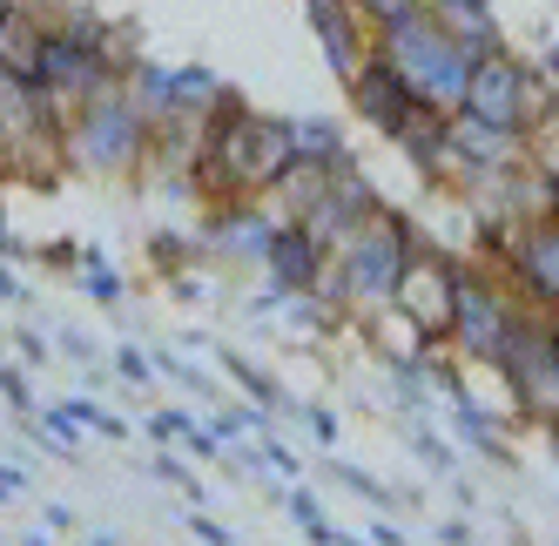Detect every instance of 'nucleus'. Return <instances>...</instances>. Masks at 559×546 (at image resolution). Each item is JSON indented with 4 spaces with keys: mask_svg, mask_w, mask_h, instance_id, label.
I'll use <instances>...</instances> for the list:
<instances>
[{
    "mask_svg": "<svg viewBox=\"0 0 559 546\" xmlns=\"http://www.w3.org/2000/svg\"><path fill=\"white\" fill-rule=\"evenodd\" d=\"M297 163L304 155H297L290 115H257V108H243V95H229L203 129L195 182H203V203H216V197H270Z\"/></svg>",
    "mask_w": 559,
    "mask_h": 546,
    "instance_id": "nucleus-1",
    "label": "nucleus"
},
{
    "mask_svg": "<svg viewBox=\"0 0 559 546\" xmlns=\"http://www.w3.org/2000/svg\"><path fill=\"white\" fill-rule=\"evenodd\" d=\"M418 250H425V229L405 210L384 203V216L350 229V237L331 250V270H324L317 290H324V304L337 318H391V297L405 284V270L418 263Z\"/></svg>",
    "mask_w": 559,
    "mask_h": 546,
    "instance_id": "nucleus-2",
    "label": "nucleus"
},
{
    "mask_svg": "<svg viewBox=\"0 0 559 546\" xmlns=\"http://www.w3.org/2000/svg\"><path fill=\"white\" fill-rule=\"evenodd\" d=\"M148 155H155V122L122 82H108L102 95L61 115V163H74L82 176H135Z\"/></svg>",
    "mask_w": 559,
    "mask_h": 546,
    "instance_id": "nucleus-3",
    "label": "nucleus"
},
{
    "mask_svg": "<svg viewBox=\"0 0 559 546\" xmlns=\"http://www.w3.org/2000/svg\"><path fill=\"white\" fill-rule=\"evenodd\" d=\"M371 55H384L405 82L431 102V108H465V82H472V48H459L445 27L431 21V8H412V14H397L384 27H371Z\"/></svg>",
    "mask_w": 559,
    "mask_h": 546,
    "instance_id": "nucleus-4",
    "label": "nucleus"
},
{
    "mask_svg": "<svg viewBox=\"0 0 559 546\" xmlns=\"http://www.w3.org/2000/svg\"><path fill=\"white\" fill-rule=\"evenodd\" d=\"M492 371L506 378L512 412L526 425H546L559 412V310L519 304L499 351H492Z\"/></svg>",
    "mask_w": 559,
    "mask_h": 546,
    "instance_id": "nucleus-5",
    "label": "nucleus"
},
{
    "mask_svg": "<svg viewBox=\"0 0 559 546\" xmlns=\"http://www.w3.org/2000/svg\"><path fill=\"white\" fill-rule=\"evenodd\" d=\"M465 115L478 122H499V129H546L559 115V88L539 74V61H519L512 48L499 55H478L472 61V82H465Z\"/></svg>",
    "mask_w": 559,
    "mask_h": 546,
    "instance_id": "nucleus-6",
    "label": "nucleus"
},
{
    "mask_svg": "<svg viewBox=\"0 0 559 546\" xmlns=\"http://www.w3.org/2000/svg\"><path fill=\"white\" fill-rule=\"evenodd\" d=\"M512 310H519V290L499 277V270L486 263H452V351L472 365H492V351L512 324Z\"/></svg>",
    "mask_w": 559,
    "mask_h": 546,
    "instance_id": "nucleus-7",
    "label": "nucleus"
},
{
    "mask_svg": "<svg viewBox=\"0 0 559 546\" xmlns=\"http://www.w3.org/2000/svg\"><path fill=\"white\" fill-rule=\"evenodd\" d=\"M486 257L499 263V277L519 290V304H539L559 310V216H533V223H512L486 244Z\"/></svg>",
    "mask_w": 559,
    "mask_h": 546,
    "instance_id": "nucleus-8",
    "label": "nucleus"
},
{
    "mask_svg": "<svg viewBox=\"0 0 559 546\" xmlns=\"http://www.w3.org/2000/svg\"><path fill=\"white\" fill-rule=\"evenodd\" d=\"M452 263H459L452 250H438V244L425 237L418 263L405 270V284H397V297H391V318L412 331V351L452 337Z\"/></svg>",
    "mask_w": 559,
    "mask_h": 546,
    "instance_id": "nucleus-9",
    "label": "nucleus"
},
{
    "mask_svg": "<svg viewBox=\"0 0 559 546\" xmlns=\"http://www.w3.org/2000/svg\"><path fill=\"white\" fill-rule=\"evenodd\" d=\"M371 216H384V189L357 169V155L344 149V155H331V163H324V197H317L297 223H310V237L324 244V250H337L350 229H365Z\"/></svg>",
    "mask_w": 559,
    "mask_h": 546,
    "instance_id": "nucleus-10",
    "label": "nucleus"
},
{
    "mask_svg": "<svg viewBox=\"0 0 559 546\" xmlns=\"http://www.w3.org/2000/svg\"><path fill=\"white\" fill-rule=\"evenodd\" d=\"M276 223H284V216H276L263 197H216V203H203L195 244H203V257H223V263H250V270H263Z\"/></svg>",
    "mask_w": 559,
    "mask_h": 546,
    "instance_id": "nucleus-11",
    "label": "nucleus"
},
{
    "mask_svg": "<svg viewBox=\"0 0 559 546\" xmlns=\"http://www.w3.org/2000/svg\"><path fill=\"white\" fill-rule=\"evenodd\" d=\"M344 95H350V108L365 115V122H371L384 142H391L397 129H405L418 108H431V102H425V95H418V88L405 82V74H397V68L384 61V55H365V68L344 74Z\"/></svg>",
    "mask_w": 559,
    "mask_h": 546,
    "instance_id": "nucleus-12",
    "label": "nucleus"
},
{
    "mask_svg": "<svg viewBox=\"0 0 559 546\" xmlns=\"http://www.w3.org/2000/svg\"><path fill=\"white\" fill-rule=\"evenodd\" d=\"M452 155H459V176H506V169H526L533 163V135L526 129H499V122H478V115L452 108Z\"/></svg>",
    "mask_w": 559,
    "mask_h": 546,
    "instance_id": "nucleus-13",
    "label": "nucleus"
},
{
    "mask_svg": "<svg viewBox=\"0 0 559 546\" xmlns=\"http://www.w3.org/2000/svg\"><path fill=\"white\" fill-rule=\"evenodd\" d=\"M324 270H331V250L310 237V223H297V216H284L276 223V237H270V257H263V284H276V290H317L324 284Z\"/></svg>",
    "mask_w": 559,
    "mask_h": 546,
    "instance_id": "nucleus-14",
    "label": "nucleus"
},
{
    "mask_svg": "<svg viewBox=\"0 0 559 546\" xmlns=\"http://www.w3.org/2000/svg\"><path fill=\"white\" fill-rule=\"evenodd\" d=\"M391 149L405 155L425 182H452V169H459V155H452V115L445 108H418L412 122L391 135Z\"/></svg>",
    "mask_w": 559,
    "mask_h": 546,
    "instance_id": "nucleus-15",
    "label": "nucleus"
},
{
    "mask_svg": "<svg viewBox=\"0 0 559 546\" xmlns=\"http://www.w3.org/2000/svg\"><path fill=\"white\" fill-rule=\"evenodd\" d=\"M425 8H431V21L445 27L459 48H472V55H499L506 48V27H499L492 0H425Z\"/></svg>",
    "mask_w": 559,
    "mask_h": 546,
    "instance_id": "nucleus-16",
    "label": "nucleus"
},
{
    "mask_svg": "<svg viewBox=\"0 0 559 546\" xmlns=\"http://www.w3.org/2000/svg\"><path fill=\"white\" fill-rule=\"evenodd\" d=\"M41 34H48V14L27 8V0H14L8 21H0V68L14 74H34V55H41Z\"/></svg>",
    "mask_w": 559,
    "mask_h": 546,
    "instance_id": "nucleus-17",
    "label": "nucleus"
},
{
    "mask_svg": "<svg viewBox=\"0 0 559 546\" xmlns=\"http://www.w3.org/2000/svg\"><path fill=\"white\" fill-rule=\"evenodd\" d=\"M216 358H223V371H229L236 384H243V392H250L257 405H270L276 418H304V399H290V392H284V384H276V378H270L263 365H250V358H243V351H229V344H216Z\"/></svg>",
    "mask_w": 559,
    "mask_h": 546,
    "instance_id": "nucleus-18",
    "label": "nucleus"
},
{
    "mask_svg": "<svg viewBox=\"0 0 559 546\" xmlns=\"http://www.w3.org/2000/svg\"><path fill=\"white\" fill-rule=\"evenodd\" d=\"M276 506H284V520H290V526H304L310 539H324V546H344V539H350L344 526H331L324 499H317L310 486H276Z\"/></svg>",
    "mask_w": 559,
    "mask_h": 546,
    "instance_id": "nucleus-19",
    "label": "nucleus"
},
{
    "mask_svg": "<svg viewBox=\"0 0 559 546\" xmlns=\"http://www.w3.org/2000/svg\"><path fill=\"white\" fill-rule=\"evenodd\" d=\"M82 297L102 304V310H122V304H129V277L108 263L102 244H82Z\"/></svg>",
    "mask_w": 559,
    "mask_h": 546,
    "instance_id": "nucleus-20",
    "label": "nucleus"
},
{
    "mask_svg": "<svg viewBox=\"0 0 559 546\" xmlns=\"http://www.w3.org/2000/svg\"><path fill=\"white\" fill-rule=\"evenodd\" d=\"M290 129H297L304 163H331V155H344V122L337 115H290Z\"/></svg>",
    "mask_w": 559,
    "mask_h": 546,
    "instance_id": "nucleus-21",
    "label": "nucleus"
},
{
    "mask_svg": "<svg viewBox=\"0 0 559 546\" xmlns=\"http://www.w3.org/2000/svg\"><path fill=\"white\" fill-rule=\"evenodd\" d=\"M405 446H412V459L425 465V473H438V479L459 473V452H452V439L431 432V418H405Z\"/></svg>",
    "mask_w": 559,
    "mask_h": 546,
    "instance_id": "nucleus-22",
    "label": "nucleus"
},
{
    "mask_svg": "<svg viewBox=\"0 0 559 546\" xmlns=\"http://www.w3.org/2000/svg\"><path fill=\"white\" fill-rule=\"evenodd\" d=\"M331 473H337V486H350L365 506H378V513H397V506H412L418 492H391V486H378L365 465H350V459H331Z\"/></svg>",
    "mask_w": 559,
    "mask_h": 546,
    "instance_id": "nucleus-23",
    "label": "nucleus"
},
{
    "mask_svg": "<svg viewBox=\"0 0 559 546\" xmlns=\"http://www.w3.org/2000/svg\"><path fill=\"white\" fill-rule=\"evenodd\" d=\"M148 257H155V270H163V277H176V270H189V257H203V244L182 237V229H155V237H148Z\"/></svg>",
    "mask_w": 559,
    "mask_h": 546,
    "instance_id": "nucleus-24",
    "label": "nucleus"
},
{
    "mask_svg": "<svg viewBox=\"0 0 559 546\" xmlns=\"http://www.w3.org/2000/svg\"><path fill=\"white\" fill-rule=\"evenodd\" d=\"M148 473H155V479H169V486H176L189 506H210V486H203V479H195L189 465L176 459V446H163V452H155V459H148Z\"/></svg>",
    "mask_w": 559,
    "mask_h": 546,
    "instance_id": "nucleus-25",
    "label": "nucleus"
},
{
    "mask_svg": "<svg viewBox=\"0 0 559 546\" xmlns=\"http://www.w3.org/2000/svg\"><path fill=\"white\" fill-rule=\"evenodd\" d=\"M195 425H203L195 412H182V405H163V412H148V439H155V446H182V439L195 432Z\"/></svg>",
    "mask_w": 559,
    "mask_h": 546,
    "instance_id": "nucleus-26",
    "label": "nucleus"
},
{
    "mask_svg": "<svg viewBox=\"0 0 559 546\" xmlns=\"http://www.w3.org/2000/svg\"><path fill=\"white\" fill-rule=\"evenodd\" d=\"M148 358H155V378H176L182 392H195V399H210V378L195 371V365H182L176 351H148Z\"/></svg>",
    "mask_w": 559,
    "mask_h": 546,
    "instance_id": "nucleus-27",
    "label": "nucleus"
},
{
    "mask_svg": "<svg viewBox=\"0 0 559 546\" xmlns=\"http://www.w3.org/2000/svg\"><path fill=\"white\" fill-rule=\"evenodd\" d=\"M115 378H122V384H155V358H148V351H135V344H115Z\"/></svg>",
    "mask_w": 559,
    "mask_h": 546,
    "instance_id": "nucleus-28",
    "label": "nucleus"
},
{
    "mask_svg": "<svg viewBox=\"0 0 559 546\" xmlns=\"http://www.w3.org/2000/svg\"><path fill=\"white\" fill-rule=\"evenodd\" d=\"M297 425H310V439L324 446V452H337V439H344V425H337V412L331 405H304V418Z\"/></svg>",
    "mask_w": 559,
    "mask_h": 546,
    "instance_id": "nucleus-29",
    "label": "nucleus"
},
{
    "mask_svg": "<svg viewBox=\"0 0 559 546\" xmlns=\"http://www.w3.org/2000/svg\"><path fill=\"white\" fill-rule=\"evenodd\" d=\"M257 446H263V465H270L276 479H304V459H297V452H290L284 439H276V432H263Z\"/></svg>",
    "mask_w": 559,
    "mask_h": 546,
    "instance_id": "nucleus-30",
    "label": "nucleus"
},
{
    "mask_svg": "<svg viewBox=\"0 0 559 546\" xmlns=\"http://www.w3.org/2000/svg\"><path fill=\"white\" fill-rule=\"evenodd\" d=\"M350 8H357V21H365V27H384V21H397V14L425 8V0H350Z\"/></svg>",
    "mask_w": 559,
    "mask_h": 546,
    "instance_id": "nucleus-31",
    "label": "nucleus"
},
{
    "mask_svg": "<svg viewBox=\"0 0 559 546\" xmlns=\"http://www.w3.org/2000/svg\"><path fill=\"white\" fill-rule=\"evenodd\" d=\"M182 526H189L195 539H210V546H229V539H236L223 520H210V513H203V506H189V513H182Z\"/></svg>",
    "mask_w": 559,
    "mask_h": 546,
    "instance_id": "nucleus-32",
    "label": "nucleus"
},
{
    "mask_svg": "<svg viewBox=\"0 0 559 546\" xmlns=\"http://www.w3.org/2000/svg\"><path fill=\"white\" fill-rule=\"evenodd\" d=\"M55 351H61V358H74V365H95L102 358L88 331H55Z\"/></svg>",
    "mask_w": 559,
    "mask_h": 546,
    "instance_id": "nucleus-33",
    "label": "nucleus"
},
{
    "mask_svg": "<svg viewBox=\"0 0 559 546\" xmlns=\"http://www.w3.org/2000/svg\"><path fill=\"white\" fill-rule=\"evenodd\" d=\"M21 492H27V465H21V459H14V465L0 459V506H14Z\"/></svg>",
    "mask_w": 559,
    "mask_h": 546,
    "instance_id": "nucleus-34",
    "label": "nucleus"
},
{
    "mask_svg": "<svg viewBox=\"0 0 559 546\" xmlns=\"http://www.w3.org/2000/svg\"><path fill=\"white\" fill-rule=\"evenodd\" d=\"M14 351H21V358H27V365H41V358H48V351H55V344H48L41 331H27V324H14Z\"/></svg>",
    "mask_w": 559,
    "mask_h": 546,
    "instance_id": "nucleus-35",
    "label": "nucleus"
},
{
    "mask_svg": "<svg viewBox=\"0 0 559 546\" xmlns=\"http://www.w3.org/2000/svg\"><path fill=\"white\" fill-rule=\"evenodd\" d=\"M41 526H48V533H74V526H82V520H74V506L48 499V506H41Z\"/></svg>",
    "mask_w": 559,
    "mask_h": 546,
    "instance_id": "nucleus-36",
    "label": "nucleus"
},
{
    "mask_svg": "<svg viewBox=\"0 0 559 546\" xmlns=\"http://www.w3.org/2000/svg\"><path fill=\"white\" fill-rule=\"evenodd\" d=\"M438 539H445V546H465L472 539V520L459 513V520H438Z\"/></svg>",
    "mask_w": 559,
    "mask_h": 546,
    "instance_id": "nucleus-37",
    "label": "nucleus"
},
{
    "mask_svg": "<svg viewBox=\"0 0 559 546\" xmlns=\"http://www.w3.org/2000/svg\"><path fill=\"white\" fill-rule=\"evenodd\" d=\"M0 304H27V284L14 277V270H8V263H0Z\"/></svg>",
    "mask_w": 559,
    "mask_h": 546,
    "instance_id": "nucleus-38",
    "label": "nucleus"
},
{
    "mask_svg": "<svg viewBox=\"0 0 559 546\" xmlns=\"http://www.w3.org/2000/svg\"><path fill=\"white\" fill-rule=\"evenodd\" d=\"M371 539H378V546H405V526H397V520H378Z\"/></svg>",
    "mask_w": 559,
    "mask_h": 546,
    "instance_id": "nucleus-39",
    "label": "nucleus"
},
{
    "mask_svg": "<svg viewBox=\"0 0 559 546\" xmlns=\"http://www.w3.org/2000/svg\"><path fill=\"white\" fill-rule=\"evenodd\" d=\"M539 74H546V82L559 88V41H546V55H539Z\"/></svg>",
    "mask_w": 559,
    "mask_h": 546,
    "instance_id": "nucleus-40",
    "label": "nucleus"
},
{
    "mask_svg": "<svg viewBox=\"0 0 559 546\" xmlns=\"http://www.w3.org/2000/svg\"><path fill=\"white\" fill-rule=\"evenodd\" d=\"M539 432H546V452H552V465H559V412H552V418L539 425Z\"/></svg>",
    "mask_w": 559,
    "mask_h": 546,
    "instance_id": "nucleus-41",
    "label": "nucleus"
},
{
    "mask_svg": "<svg viewBox=\"0 0 559 546\" xmlns=\"http://www.w3.org/2000/svg\"><path fill=\"white\" fill-rule=\"evenodd\" d=\"M0 257H21V237H14L8 223H0Z\"/></svg>",
    "mask_w": 559,
    "mask_h": 546,
    "instance_id": "nucleus-42",
    "label": "nucleus"
},
{
    "mask_svg": "<svg viewBox=\"0 0 559 546\" xmlns=\"http://www.w3.org/2000/svg\"><path fill=\"white\" fill-rule=\"evenodd\" d=\"M8 8H14V0H0V21H8Z\"/></svg>",
    "mask_w": 559,
    "mask_h": 546,
    "instance_id": "nucleus-43",
    "label": "nucleus"
},
{
    "mask_svg": "<svg viewBox=\"0 0 559 546\" xmlns=\"http://www.w3.org/2000/svg\"><path fill=\"white\" fill-rule=\"evenodd\" d=\"M552 216H559V203H552Z\"/></svg>",
    "mask_w": 559,
    "mask_h": 546,
    "instance_id": "nucleus-44",
    "label": "nucleus"
}]
</instances>
